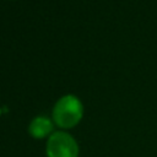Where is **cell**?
<instances>
[{
  "label": "cell",
  "mask_w": 157,
  "mask_h": 157,
  "mask_svg": "<svg viewBox=\"0 0 157 157\" xmlns=\"http://www.w3.org/2000/svg\"><path fill=\"white\" fill-rule=\"evenodd\" d=\"M48 157H77L78 146L75 139L64 131L54 132L47 142Z\"/></svg>",
  "instance_id": "cell-2"
},
{
  "label": "cell",
  "mask_w": 157,
  "mask_h": 157,
  "mask_svg": "<svg viewBox=\"0 0 157 157\" xmlns=\"http://www.w3.org/2000/svg\"><path fill=\"white\" fill-rule=\"evenodd\" d=\"M83 107L81 101L74 94L61 97L54 105L53 119L61 128H72L82 118Z\"/></svg>",
  "instance_id": "cell-1"
},
{
  "label": "cell",
  "mask_w": 157,
  "mask_h": 157,
  "mask_svg": "<svg viewBox=\"0 0 157 157\" xmlns=\"http://www.w3.org/2000/svg\"><path fill=\"white\" fill-rule=\"evenodd\" d=\"M53 130V124L52 121L45 118V117H37L34 118L31 124H29V128H28V131L32 136L34 137H44L47 135H49Z\"/></svg>",
  "instance_id": "cell-3"
}]
</instances>
